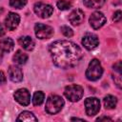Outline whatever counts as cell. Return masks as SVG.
I'll return each mask as SVG.
<instances>
[{"label": "cell", "mask_w": 122, "mask_h": 122, "mask_svg": "<svg viewBox=\"0 0 122 122\" xmlns=\"http://www.w3.org/2000/svg\"><path fill=\"white\" fill-rule=\"evenodd\" d=\"M50 53L53 63L62 69L74 67L81 59V49L68 40H58L50 45Z\"/></svg>", "instance_id": "obj_1"}, {"label": "cell", "mask_w": 122, "mask_h": 122, "mask_svg": "<svg viewBox=\"0 0 122 122\" xmlns=\"http://www.w3.org/2000/svg\"><path fill=\"white\" fill-rule=\"evenodd\" d=\"M64 106V100L62 97L56 94H51L49 96L46 102V112L51 114H55L59 112Z\"/></svg>", "instance_id": "obj_2"}, {"label": "cell", "mask_w": 122, "mask_h": 122, "mask_svg": "<svg viewBox=\"0 0 122 122\" xmlns=\"http://www.w3.org/2000/svg\"><path fill=\"white\" fill-rule=\"evenodd\" d=\"M102 73H103V69H102V66H101L99 60H97L95 58L92 59L90 62L88 69L86 71L87 78L91 81H96L102 76Z\"/></svg>", "instance_id": "obj_3"}, {"label": "cell", "mask_w": 122, "mask_h": 122, "mask_svg": "<svg viewBox=\"0 0 122 122\" xmlns=\"http://www.w3.org/2000/svg\"><path fill=\"white\" fill-rule=\"evenodd\" d=\"M84 91L83 88L79 85H70L65 88L64 94L71 102H76L80 100L83 96Z\"/></svg>", "instance_id": "obj_4"}, {"label": "cell", "mask_w": 122, "mask_h": 122, "mask_svg": "<svg viewBox=\"0 0 122 122\" xmlns=\"http://www.w3.org/2000/svg\"><path fill=\"white\" fill-rule=\"evenodd\" d=\"M33 10H34V12L40 18H49L53 12V8L51 5L43 3V2L35 3Z\"/></svg>", "instance_id": "obj_5"}, {"label": "cell", "mask_w": 122, "mask_h": 122, "mask_svg": "<svg viewBox=\"0 0 122 122\" xmlns=\"http://www.w3.org/2000/svg\"><path fill=\"white\" fill-rule=\"evenodd\" d=\"M35 35L39 39H48L53 35V29L51 26L37 23L34 26Z\"/></svg>", "instance_id": "obj_6"}, {"label": "cell", "mask_w": 122, "mask_h": 122, "mask_svg": "<svg viewBox=\"0 0 122 122\" xmlns=\"http://www.w3.org/2000/svg\"><path fill=\"white\" fill-rule=\"evenodd\" d=\"M86 113L89 116L95 115L100 110V101L96 97H89L85 100Z\"/></svg>", "instance_id": "obj_7"}, {"label": "cell", "mask_w": 122, "mask_h": 122, "mask_svg": "<svg viewBox=\"0 0 122 122\" xmlns=\"http://www.w3.org/2000/svg\"><path fill=\"white\" fill-rule=\"evenodd\" d=\"M106 16L101 11H94L90 17V25L94 30H98L99 28H101L106 23Z\"/></svg>", "instance_id": "obj_8"}, {"label": "cell", "mask_w": 122, "mask_h": 122, "mask_svg": "<svg viewBox=\"0 0 122 122\" xmlns=\"http://www.w3.org/2000/svg\"><path fill=\"white\" fill-rule=\"evenodd\" d=\"M99 44L98 37L93 33H86L82 38V45L89 51L95 49Z\"/></svg>", "instance_id": "obj_9"}, {"label": "cell", "mask_w": 122, "mask_h": 122, "mask_svg": "<svg viewBox=\"0 0 122 122\" xmlns=\"http://www.w3.org/2000/svg\"><path fill=\"white\" fill-rule=\"evenodd\" d=\"M14 99L22 106H28L30 101V94L27 89H19L17 90L14 94Z\"/></svg>", "instance_id": "obj_10"}, {"label": "cell", "mask_w": 122, "mask_h": 122, "mask_svg": "<svg viewBox=\"0 0 122 122\" xmlns=\"http://www.w3.org/2000/svg\"><path fill=\"white\" fill-rule=\"evenodd\" d=\"M20 22V16L15 12H9L6 19H5V25L9 30H13L17 28Z\"/></svg>", "instance_id": "obj_11"}, {"label": "cell", "mask_w": 122, "mask_h": 122, "mask_svg": "<svg viewBox=\"0 0 122 122\" xmlns=\"http://www.w3.org/2000/svg\"><path fill=\"white\" fill-rule=\"evenodd\" d=\"M84 18H85V14H84L83 10H81L79 9L72 10L69 16V20L71 23V25H73V26L80 25L84 21Z\"/></svg>", "instance_id": "obj_12"}, {"label": "cell", "mask_w": 122, "mask_h": 122, "mask_svg": "<svg viewBox=\"0 0 122 122\" xmlns=\"http://www.w3.org/2000/svg\"><path fill=\"white\" fill-rule=\"evenodd\" d=\"M9 76L12 82H20L23 79V72L17 66H10L9 68Z\"/></svg>", "instance_id": "obj_13"}, {"label": "cell", "mask_w": 122, "mask_h": 122, "mask_svg": "<svg viewBox=\"0 0 122 122\" xmlns=\"http://www.w3.org/2000/svg\"><path fill=\"white\" fill-rule=\"evenodd\" d=\"M18 43L26 51H32L34 48V41L30 36H22L18 39Z\"/></svg>", "instance_id": "obj_14"}, {"label": "cell", "mask_w": 122, "mask_h": 122, "mask_svg": "<svg viewBox=\"0 0 122 122\" xmlns=\"http://www.w3.org/2000/svg\"><path fill=\"white\" fill-rule=\"evenodd\" d=\"M14 47V42L11 38L7 37V38H2L0 40V48L2 51L4 52H10L12 51Z\"/></svg>", "instance_id": "obj_15"}, {"label": "cell", "mask_w": 122, "mask_h": 122, "mask_svg": "<svg viewBox=\"0 0 122 122\" xmlns=\"http://www.w3.org/2000/svg\"><path fill=\"white\" fill-rule=\"evenodd\" d=\"M27 60H28V55L25 52H23L22 51H17L15 52V54L13 55V61L18 65L25 64L27 62Z\"/></svg>", "instance_id": "obj_16"}, {"label": "cell", "mask_w": 122, "mask_h": 122, "mask_svg": "<svg viewBox=\"0 0 122 122\" xmlns=\"http://www.w3.org/2000/svg\"><path fill=\"white\" fill-rule=\"evenodd\" d=\"M116 103H117V99L113 95L109 94V95L105 96V98H104V105H105L106 109H109V110L114 109L116 106Z\"/></svg>", "instance_id": "obj_17"}, {"label": "cell", "mask_w": 122, "mask_h": 122, "mask_svg": "<svg viewBox=\"0 0 122 122\" xmlns=\"http://www.w3.org/2000/svg\"><path fill=\"white\" fill-rule=\"evenodd\" d=\"M16 120L17 121H37V118L34 116L32 112L26 111V112H21Z\"/></svg>", "instance_id": "obj_18"}, {"label": "cell", "mask_w": 122, "mask_h": 122, "mask_svg": "<svg viewBox=\"0 0 122 122\" xmlns=\"http://www.w3.org/2000/svg\"><path fill=\"white\" fill-rule=\"evenodd\" d=\"M104 3H105V0H84L85 6L90 9H98L102 7Z\"/></svg>", "instance_id": "obj_19"}, {"label": "cell", "mask_w": 122, "mask_h": 122, "mask_svg": "<svg viewBox=\"0 0 122 122\" xmlns=\"http://www.w3.org/2000/svg\"><path fill=\"white\" fill-rule=\"evenodd\" d=\"M44 99H45V94H44V92H36L33 94L32 103H33L34 106H39V105H41V104L44 102Z\"/></svg>", "instance_id": "obj_20"}, {"label": "cell", "mask_w": 122, "mask_h": 122, "mask_svg": "<svg viewBox=\"0 0 122 122\" xmlns=\"http://www.w3.org/2000/svg\"><path fill=\"white\" fill-rule=\"evenodd\" d=\"M56 5H57V8H58L59 10H69V9H71V3L69 2V1H67V0H59V1L56 3Z\"/></svg>", "instance_id": "obj_21"}, {"label": "cell", "mask_w": 122, "mask_h": 122, "mask_svg": "<svg viewBox=\"0 0 122 122\" xmlns=\"http://www.w3.org/2000/svg\"><path fill=\"white\" fill-rule=\"evenodd\" d=\"M27 4V0H10V5L15 9H22Z\"/></svg>", "instance_id": "obj_22"}, {"label": "cell", "mask_w": 122, "mask_h": 122, "mask_svg": "<svg viewBox=\"0 0 122 122\" xmlns=\"http://www.w3.org/2000/svg\"><path fill=\"white\" fill-rule=\"evenodd\" d=\"M61 32L66 36V37H71L73 32L71 28H69L68 26H62L61 27Z\"/></svg>", "instance_id": "obj_23"}, {"label": "cell", "mask_w": 122, "mask_h": 122, "mask_svg": "<svg viewBox=\"0 0 122 122\" xmlns=\"http://www.w3.org/2000/svg\"><path fill=\"white\" fill-rule=\"evenodd\" d=\"M121 17H122V13H121V10H116L114 13H113V17H112V20L114 22H120L121 20Z\"/></svg>", "instance_id": "obj_24"}, {"label": "cell", "mask_w": 122, "mask_h": 122, "mask_svg": "<svg viewBox=\"0 0 122 122\" xmlns=\"http://www.w3.org/2000/svg\"><path fill=\"white\" fill-rule=\"evenodd\" d=\"M113 70H114L115 71H117L119 74L121 73V62H120V61H118L117 63H115V64L113 65Z\"/></svg>", "instance_id": "obj_25"}, {"label": "cell", "mask_w": 122, "mask_h": 122, "mask_svg": "<svg viewBox=\"0 0 122 122\" xmlns=\"http://www.w3.org/2000/svg\"><path fill=\"white\" fill-rule=\"evenodd\" d=\"M6 82V76L3 73V71H0V85L4 84Z\"/></svg>", "instance_id": "obj_26"}, {"label": "cell", "mask_w": 122, "mask_h": 122, "mask_svg": "<svg viewBox=\"0 0 122 122\" xmlns=\"http://www.w3.org/2000/svg\"><path fill=\"white\" fill-rule=\"evenodd\" d=\"M97 121H102V120H105V121H112V119L110 117H106V116H102V117H98L96 119Z\"/></svg>", "instance_id": "obj_27"}, {"label": "cell", "mask_w": 122, "mask_h": 122, "mask_svg": "<svg viewBox=\"0 0 122 122\" xmlns=\"http://www.w3.org/2000/svg\"><path fill=\"white\" fill-rule=\"evenodd\" d=\"M4 34H5V29H4L3 25L0 23V37H1V36H3Z\"/></svg>", "instance_id": "obj_28"}, {"label": "cell", "mask_w": 122, "mask_h": 122, "mask_svg": "<svg viewBox=\"0 0 122 122\" xmlns=\"http://www.w3.org/2000/svg\"><path fill=\"white\" fill-rule=\"evenodd\" d=\"M71 120H80V121H84V119H81V118H76V117H72Z\"/></svg>", "instance_id": "obj_29"}, {"label": "cell", "mask_w": 122, "mask_h": 122, "mask_svg": "<svg viewBox=\"0 0 122 122\" xmlns=\"http://www.w3.org/2000/svg\"><path fill=\"white\" fill-rule=\"evenodd\" d=\"M2 57H3V54H2V50H1V48H0V63H1V61H2Z\"/></svg>", "instance_id": "obj_30"}]
</instances>
